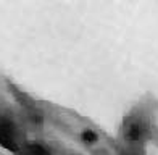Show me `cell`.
<instances>
[{"label": "cell", "instance_id": "1", "mask_svg": "<svg viewBox=\"0 0 158 155\" xmlns=\"http://www.w3.org/2000/svg\"><path fill=\"white\" fill-rule=\"evenodd\" d=\"M0 145L6 150L18 152V144L13 134V126L8 121H0Z\"/></svg>", "mask_w": 158, "mask_h": 155}, {"label": "cell", "instance_id": "2", "mask_svg": "<svg viewBox=\"0 0 158 155\" xmlns=\"http://www.w3.org/2000/svg\"><path fill=\"white\" fill-rule=\"evenodd\" d=\"M81 137H82L84 142H87V144H92V142H95V140H97V134L94 131H84Z\"/></svg>", "mask_w": 158, "mask_h": 155}, {"label": "cell", "instance_id": "3", "mask_svg": "<svg viewBox=\"0 0 158 155\" xmlns=\"http://www.w3.org/2000/svg\"><path fill=\"white\" fill-rule=\"evenodd\" d=\"M31 150H32L34 155H48V152L44 149V147H40V145H37V144H34V145L31 147Z\"/></svg>", "mask_w": 158, "mask_h": 155}, {"label": "cell", "instance_id": "4", "mask_svg": "<svg viewBox=\"0 0 158 155\" xmlns=\"http://www.w3.org/2000/svg\"><path fill=\"white\" fill-rule=\"evenodd\" d=\"M139 134H140V128H139L137 124H132L131 126V131H129V137H131V139H137Z\"/></svg>", "mask_w": 158, "mask_h": 155}]
</instances>
